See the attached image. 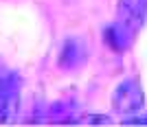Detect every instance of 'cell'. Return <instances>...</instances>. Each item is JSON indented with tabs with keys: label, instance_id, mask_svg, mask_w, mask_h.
I'll return each mask as SVG.
<instances>
[{
	"label": "cell",
	"instance_id": "obj_6",
	"mask_svg": "<svg viewBox=\"0 0 147 127\" xmlns=\"http://www.w3.org/2000/svg\"><path fill=\"white\" fill-rule=\"evenodd\" d=\"M110 118H105V116H94V118H90V123H108Z\"/></svg>",
	"mask_w": 147,
	"mask_h": 127
},
{
	"label": "cell",
	"instance_id": "obj_5",
	"mask_svg": "<svg viewBox=\"0 0 147 127\" xmlns=\"http://www.w3.org/2000/svg\"><path fill=\"white\" fill-rule=\"evenodd\" d=\"M84 57H86V50L77 40H66L64 46H61V55H59V66L61 68H77L79 64H84Z\"/></svg>",
	"mask_w": 147,
	"mask_h": 127
},
{
	"label": "cell",
	"instance_id": "obj_2",
	"mask_svg": "<svg viewBox=\"0 0 147 127\" xmlns=\"http://www.w3.org/2000/svg\"><path fill=\"white\" fill-rule=\"evenodd\" d=\"M20 81L16 75H7L0 79V123H9L18 112Z\"/></svg>",
	"mask_w": 147,
	"mask_h": 127
},
{
	"label": "cell",
	"instance_id": "obj_1",
	"mask_svg": "<svg viewBox=\"0 0 147 127\" xmlns=\"http://www.w3.org/2000/svg\"><path fill=\"white\" fill-rule=\"evenodd\" d=\"M112 108L121 116L136 114L143 108V88L136 79H125L123 83L117 85L114 97H112Z\"/></svg>",
	"mask_w": 147,
	"mask_h": 127
},
{
	"label": "cell",
	"instance_id": "obj_3",
	"mask_svg": "<svg viewBox=\"0 0 147 127\" xmlns=\"http://www.w3.org/2000/svg\"><path fill=\"white\" fill-rule=\"evenodd\" d=\"M147 18V0H119V24L136 33Z\"/></svg>",
	"mask_w": 147,
	"mask_h": 127
},
{
	"label": "cell",
	"instance_id": "obj_4",
	"mask_svg": "<svg viewBox=\"0 0 147 127\" xmlns=\"http://www.w3.org/2000/svg\"><path fill=\"white\" fill-rule=\"evenodd\" d=\"M132 37H134V33L132 31H127L123 24H119V22H114V24H110L108 29L103 31V40L105 44L110 46L112 50H125L132 44Z\"/></svg>",
	"mask_w": 147,
	"mask_h": 127
}]
</instances>
